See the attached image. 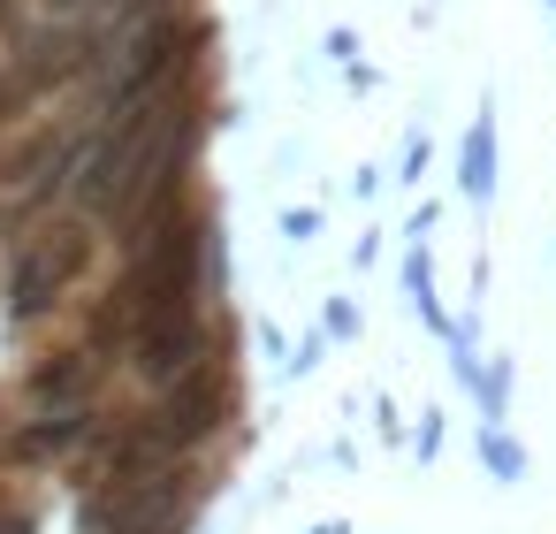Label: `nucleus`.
I'll use <instances>...</instances> for the list:
<instances>
[{"instance_id": "obj_1", "label": "nucleus", "mask_w": 556, "mask_h": 534, "mask_svg": "<svg viewBox=\"0 0 556 534\" xmlns=\"http://www.w3.org/2000/svg\"><path fill=\"white\" fill-rule=\"evenodd\" d=\"M85 268H92V229H85V222L31 229V237L16 245V268H9V328L47 321V313L77 290Z\"/></svg>"}, {"instance_id": "obj_2", "label": "nucleus", "mask_w": 556, "mask_h": 534, "mask_svg": "<svg viewBox=\"0 0 556 534\" xmlns=\"http://www.w3.org/2000/svg\"><path fill=\"white\" fill-rule=\"evenodd\" d=\"M199 496V465L176 458V465H153V473H130V481H100L77 511L85 534H153L168 519H184V504Z\"/></svg>"}, {"instance_id": "obj_3", "label": "nucleus", "mask_w": 556, "mask_h": 534, "mask_svg": "<svg viewBox=\"0 0 556 534\" xmlns=\"http://www.w3.org/2000/svg\"><path fill=\"white\" fill-rule=\"evenodd\" d=\"M191 39H206L199 24H184V16H153L123 54H115V70H108V85H100V115H130V108H146V100H161L168 85H176V70L191 62L184 47Z\"/></svg>"}, {"instance_id": "obj_4", "label": "nucleus", "mask_w": 556, "mask_h": 534, "mask_svg": "<svg viewBox=\"0 0 556 534\" xmlns=\"http://www.w3.org/2000/svg\"><path fill=\"white\" fill-rule=\"evenodd\" d=\"M199 367H214L206 306H176V313H161L153 328H138V344H130V374L153 382V389H176V382L199 374Z\"/></svg>"}, {"instance_id": "obj_5", "label": "nucleus", "mask_w": 556, "mask_h": 534, "mask_svg": "<svg viewBox=\"0 0 556 534\" xmlns=\"http://www.w3.org/2000/svg\"><path fill=\"white\" fill-rule=\"evenodd\" d=\"M229 405H237V389H229V374H222V367H199V374H184L176 389H161V420L176 427V450H184V458H191L199 443H214V435H222Z\"/></svg>"}, {"instance_id": "obj_6", "label": "nucleus", "mask_w": 556, "mask_h": 534, "mask_svg": "<svg viewBox=\"0 0 556 534\" xmlns=\"http://www.w3.org/2000/svg\"><path fill=\"white\" fill-rule=\"evenodd\" d=\"M100 382H108V359L85 351V344H70V351H47L24 374V397H31V412H92Z\"/></svg>"}, {"instance_id": "obj_7", "label": "nucleus", "mask_w": 556, "mask_h": 534, "mask_svg": "<svg viewBox=\"0 0 556 534\" xmlns=\"http://www.w3.org/2000/svg\"><path fill=\"white\" fill-rule=\"evenodd\" d=\"M85 443H100V412H39V420H24L0 450H9V465H47V458L85 450Z\"/></svg>"}, {"instance_id": "obj_8", "label": "nucleus", "mask_w": 556, "mask_h": 534, "mask_svg": "<svg viewBox=\"0 0 556 534\" xmlns=\"http://www.w3.org/2000/svg\"><path fill=\"white\" fill-rule=\"evenodd\" d=\"M457 191L465 199H495V108L480 100V115L465 123V146H457Z\"/></svg>"}, {"instance_id": "obj_9", "label": "nucleus", "mask_w": 556, "mask_h": 534, "mask_svg": "<svg viewBox=\"0 0 556 534\" xmlns=\"http://www.w3.org/2000/svg\"><path fill=\"white\" fill-rule=\"evenodd\" d=\"M404 290H412V306H419L434 328H450V321H442V306H434V260H427V245H412V252H404Z\"/></svg>"}, {"instance_id": "obj_10", "label": "nucleus", "mask_w": 556, "mask_h": 534, "mask_svg": "<svg viewBox=\"0 0 556 534\" xmlns=\"http://www.w3.org/2000/svg\"><path fill=\"white\" fill-rule=\"evenodd\" d=\"M480 458H488V473H495V481H518V473H526V450H518L503 427H480Z\"/></svg>"}, {"instance_id": "obj_11", "label": "nucleus", "mask_w": 556, "mask_h": 534, "mask_svg": "<svg viewBox=\"0 0 556 534\" xmlns=\"http://www.w3.org/2000/svg\"><path fill=\"white\" fill-rule=\"evenodd\" d=\"M0 534H39V504H24L16 488H0Z\"/></svg>"}, {"instance_id": "obj_12", "label": "nucleus", "mask_w": 556, "mask_h": 534, "mask_svg": "<svg viewBox=\"0 0 556 534\" xmlns=\"http://www.w3.org/2000/svg\"><path fill=\"white\" fill-rule=\"evenodd\" d=\"M427 161H434V146H427V131H412V146H404V184H419Z\"/></svg>"}, {"instance_id": "obj_13", "label": "nucleus", "mask_w": 556, "mask_h": 534, "mask_svg": "<svg viewBox=\"0 0 556 534\" xmlns=\"http://www.w3.org/2000/svg\"><path fill=\"white\" fill-rule=\"evenodd\" d=\"M313 229H320V214H313V207H290V214H282V237H298V245H305Z\"/></svg>"}, {"instance_id": "obj_14", "label": "nucleus", "mask_w": 556, "mask_h": 534, "mask_svg": "<svg viewBox=\"0 0 556 534\" xmlns=\"http://www.w3.org/2000/svg\"><path fill=\"white\" fill-rule=\"evenodd\" d=\"M351 47H358V39H351V32H328V54H336V62H343V70H358V54H351Z\"/></svg>"}, {"instance_id": "obj_15", "label": "nucleus", "mask_w": 556, "mask_h": 534, "mask_svg": "<svg viewBox=\"0 0 556 534\" xmlns=\"http://www.w3.org/2000/svg\"><path fill=\"white\" fill-rule=\"evenodd\" d=\"M541 9H548V16H556V0H541Z\"/></svg>"}, {"instance_id": "obj_16", "label": "nucleus", "mask_w": 556, "mask_h": 534, "mask_svg": "<svg viewBox=\"0 0 556 534\" xmlns=\"http://www.w3.org/2000/svg\"><path fill=\"white\" fill-rule=\"evenodd\" d=\"M0 16H9V0H0Z\"/></svg>"}]
</instances>
